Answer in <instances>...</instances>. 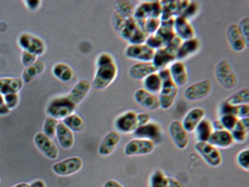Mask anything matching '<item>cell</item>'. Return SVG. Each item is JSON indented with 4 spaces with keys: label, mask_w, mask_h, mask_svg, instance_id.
<instances>
[{
    "label": "cell",
    "mask_w": 249,
    "mask_h": 187,
    "mask_svg": "<svg viewBox=\"0 0 249 187\" xmlns=\"http://www.w3.org/2000/svg\"><path fill=\"white\" fill-rule=\"evenodd\" d=\"M114 27L120 37L129 44H144L148 36L134 18H124L115 12Z\"/></svg>",
    "instance_id": "1"
},
{
    "label": "cell",
    "mask_w": 249,
    "mask_h": 187,
    "mask_svg": "<svg viewBox=\"0 0 249 187\" xmlns=\"http://www.w3.org/2000/svg\"><path fill=\"white\" fill-rule=\"evenodd\" d=\"M159 75L162 80V87L159 94V100L160 108L163 110H170L178 95V87L175 84L168 68L158 71Z\"/></svg>",
    "instance_id": "2"
},
{
    "label": "cell",
    "mask_w": 249,
    "mask_h": 187,
    "mask_svg": "<svg viewBox=\"0 0 249 187\" xmlns=\"http://www.w3.org/2000/svg\"><path fill=\"white\" fill-rule=\"evenodd\" d=\"M93 79V87L97 90H104L113 83L118 75L116 62L98 65Z\"/></svg>",
    "instance_id": "3"
},
{
    "label": "cell",
    "mask_w": 249,
    "mask_h": 187,
    "mask_svg": "<svg viewBox=\"0 0 249 187\" xmlns=\"http://www.w3.org/2000/svg\"><path fill=\"white\" fill-rule=\"evenodd\" d=\"M162 5L161 1H143L135 8L133 18L139 26L149 18H160L162 14Z\"/></svg>",
    "instance_id": "4"
},
{
    "label": "cell",
    "mask_w": 249,
    "mask_h": 187,
    "mask_svg": "<svg viewBox=\"0 0 249 187\" xmlns=\"http://www.w3.org/2000/svg\"><path fill=\"white\" fill-rule=\"evenodd\" d=\"M76 106L68 100L66 96L56 97L51 100L47 107V115L55 119H65L67 117L73 114Z\"/></svg>",
    "instance_id": "5"
},
{
    "label": "cell",
    "mask_w": 249,
    "mask_h": 187,
    "mask_svg": "<svg viewBox=\"0 0 249 187\" xmlns=\"http://www.w3.org/2000/svg\"><path fill=\"white\" fill-rule=\"evenodd\" d=\"M215 78L222 87L233 89L237 85V76L231 64L227 60H222L215 67Z\"/></svg>",
    "instance_id": "6"
},
{
    "label": "cell",
    "mask_w": 249,
    "mask_h": 187,
    "mask_svg": "<svg viewBox=\"0 0 249 187\" xmlns=\"http://www.w3.org/2000/svg\"><path fill=\"white\" fill-rule=\"evenodd\" d=\"M198 153L207 164L213 168H217L222 165L223 157L220 150L209 142H197L194 145Z\"/></svg>",
    "instance_id": "7"
},
{
    "label": "cell",
    "mask_w": 249,
    "mask_h": 187,
    "mask_svg": "<svg viewBox=\"0 0 249 187\" xmlns=\"http://www.w3.org/2000/svg\"><path fill=\"white\" fill-rule=\"evenodd\" d=\"M212 90V82L204 79L188 86L183 92V95L189 101H198L208 97Z\"/></svg>",
    "instance_id": "8"
},
{
    "label": "cell",
    "mask_w": 249,
    "mask_h": 187,
    "mask_svg": "<svg viewBox=\"0 0 249 187\" xmlns=\"http://www.w3.org/2000/svg\"><path fill=\"white\" fill-rule=\"evenodd\" d=\"M156 144L147 139H136L129 141L124 147V154L127 157L145 156L153 153Z\"/></svg>",
    "instance_id": "9"
},
{
    "label": "cell",
    "mask_w": 249,
    "mask_h": 187,
    "mask_svg": "<svg viewBox=\"0 0 249 187\" xmlns=\"http://www.w3.org/2000/svg\"><path fill=\"white\" fill-rule=\"evenodd\" d=\"M133 134L139 139L151 141L157 145L162 142L163 131L158 123L151 121L142 126L138 127Z\"/></svg>",
    "instance_id": "10"
},
{
    "label": "cell",
    "mask_w": 249,
    "mask_h": 187,
    "mask_svg": "<svg viewBox=\"0 0 249 187\" xmlns=\"http://www.w3.org/2000/svg\"><path fill=\"white\" fill-rule=\"evenodd\" d=\"M136 111L128 110L118 115L115 121V127L119 133H133L139 127Z\"/></svg>",
    "instance_id": "11"
},
{
    "label": "cell",
    "mask_w": 249,
    "mask_h": 187,
    "mask_svg": "<svg viewBox=\"0 0 249 187\" xmlns=\"http://www.w3.org/2000/svg\"><path fill=\"white\" fill-rule=\"evenodd\" d=\"M155 50L145 44H129L124 50V55L129 59L139 62H152Z\"/></svg>",
    "instance_id": "12"
},
{
    "label": "cell",
    "mask_w": 249,
    "mask_h": 187,
    "mask_svg": "<svg viewBox=\"0 0 249 187\" xmlns=\"http://www.w3.org/2000/svg\"><path fill=\"white\" fill-rule=\"evenodd\" d=\"M18 44L23 51L29 52L36 56L43 55L46 50L45 44L43 40L29 33L20 35L18 38Z\"/></svg>",
    "instance_id": "13"
},
{
    "label": "cell",
    "mask_w": 249,
    "mask_h": 187,
    "mask_svg": "<svg viewBox=\"0 0 249 187\" xmlns=\"http://www.w3.org/2000/svg\"><path fill=\"white\" fill-rule=\"evenodd\" d=\"M83 166V162L82 159L73 157L55 163L53 166L52 169L57 175L66 177L76 174L82 169Z\"/></svg>",
    "instance_id": "14"
},
{
    "label": "cell",
    "mask_w": 249,
    "mask_h": 187,
    "mask_svg": "<svg viewBox=\"0 0 249 187\" xmlns=\"http://www.w3.org/2000/svg\"><path fill=\"white\" fill-rule=\"evenodd\" d=\"M168 131L171 139L178 149L184 150L188 147L189 144V132L185 129L182 121L178 120L172 121L169 125Z\"/></svg>",
    "instance_id": "15"
},
{
    "label": "cell",
    "mask_w": 249,
    "mask_h": 187,
    "mask_svg": "<svg viewBox=\"0 0 249 187\" xmlns=\"http://www.w3.org/2000/svg\"><path fill=\"white\" fill-rule=\"evenodd\" d=\"M227 37L232 50L236 53H242L249 47V44L246 43L239 25L236 23L229 25L227 29Z\"/></svg>",
    "instance_id": "16"
},
{
    "label": "cell",
    "mask_w": 249,
    "mask_h": 187,
    "mask_svg": "<svg viewBox=\"0 0 249 187\" xmlns=\"http://www.w3.org/2000/svg\"><path fill=\"white\" fill-rule=\"evenodd\" d=\"M36 147L47 158L56 160L58 157V150L52 139L47 137L43 132L36 134L34 138Z\"/></svg>",
    "instance_id": "17"
},
{
    "label": "cell",
    "mask_w": 249,
    "mask_h": 187,
    "mask_svg": "<svg viewBox=\"0 0 249 187\" xmlns=\"http://www.w3.org/2000/svg\"><path fill=\"white\" fill-rule=\"evenodd\" d=\"M201 43L197 37L189 40H183L177 52V61H183L196 56L200 51Z\"/></svg>",
    "instance_id": "18"
},
{
    "label": "cell",
    "mask_w": 249,
    "mask_h": 187,
    "mask_svg": "<svg viewBox=\"0 0 249 187\" xmlns=\"http://www.w3.org/2000/svg\"><path fill=\"white\" fill-rule=\"evenodd\" d=\"M134 99L139 105L147 110L155 111L160 109V103L158 96L147 92L143 88L137 89L135 92Z\"/></svg>",
    "instance_id": "19"
},
{
    "label": "cell",
    "mask_w": 249,
    "mask_h": 187,
    "mask_svg": "<svg viewBox=\"0 0 249 187\" xmlns=\"http://www.w3.org/2000/svg\"><path fill=\"white\" fill-rule=\"evenodd\" d=\"M174 29L176 36L182 40H189L196 37V30L191 21L180 15L175 18Z\"/></svg>",
    "instance_id": "20"
},
{
    "label": "cell",
    "mask_w": 249,
    "mask_h": 187,
    "mask_svg": "<svg viewBox=\"0 0 249 187\" xmlns=\"http://www.w3.org/2000/svg\"><path fill=\"white\" fill-rule=\"evenodd\" d=\"M121 134L117 131H111L106 135L98 148L99 154L108 157L112 154L121 142Z\"/></svg>",
    "instance_id": "21"
},
{
    "label": "cell",
    "mask_w": 249,
    "mask_h": 187,
    "mask_svg": "<svg viewBox=\"0 0 249 187\" xmlns=\"http://www.w3.org/2000/svg\"><path fill=\"white\" fill-rule=\"evenodd\" d=\"M91 89V82L87 79H81L73 86L66 97L75 106H77L87 97Z\"/></svg>",
    "instance_id": "22"
},
{
    "label": "cell",
    "mask_w": 249,
    "mask_h": 187,
    "mask_svg": "<svg viewBox=\"0 0 249 187\" xmlns=\"http://www.w3.org/2000/svg\"><path fill=\"white\" fill-rule=\"evenodd\" d=\"M205 116L206 110L204 109L201 107H195L186 113L182 124L189 133L194 132L199 123L204 119Z\"/></svg>",
    "instance_id": "23"
},
{
    "label": "cell",
    "mask_w": 249,
    "mask_h": 187,
    "mask_svg": "<svg viewBox=\"0 0 249 187\" xmlns=\"http://www.w3.org/2000/svg\"><path fill=\"white\" fill-rule=\"evenodd\" d=\"M177 61L176 54L166 47L156 50L152 63L159 71L168 68L173 62Z\"/></svg>",
    "instance_id": "24"
},
{
    "label": "cell",
    "mask_w": 249,
    "mask_h": 187,
    "mask_svg": "<svg viewBox=\"0 0 249 187\" xmlns=\"http://www.w3.org/2000/svg\"><path fill=\"white\" fill-rule=\"evenodd\" d=\"M171 76L176 86L183 87L189 80L187 68L183 61H175L170 66L168 67Z\"/></svg>",
    "instance_id": "25"
},
{
    "label": "cell",
    "mask_w": 249,
    "mask_h": 187,
    "mask_svg": "<svg viewBox=\"0 0 249 187\" xmlns=\"http://www.w3.org/2000/svg\"><path fill=\"white\" fill-rule=\"evenodd\" d=\"M207 142L213 145L214 147L218 149H229L235 143L232 137L231 132L226 130L213 131Z\"/></svg>",
    "instance_id": "26"
},
{
    "label": "cell",
    "mask_w": 249,
    "mask_h": 187,
    "mask_svg": "<svg viewBox=\"0 0 249 187\" xmlns=\"http://www.w3.org/2000/svg\"><path fill=\"white\" fill-rule=\"evenodd\" d=\"M157 72L158 70L152 62H138L129 68V76L136 80H143L149 75Z\"/></svg>",
    "instance_id": "27"
},
{
    "label": "cell",
    "mask_w": 249,
    "mask_h": 187,
    "mask_svg": "<svg viewBox=\"0 0 249 187\" xmlns=\"http://www.w3.org/2000/svg\"><path fill=\"white\" fill-rule=\"evenodd\" d=\"M55 135L62 149L69 150L73 147L74 145V136H73V132L68 129L63 123H58Z\"/></svg>",
    "instance_id": "28"
},
{
    "label": "cell",
    "mask_w": 249,
    "mask_h": 187,
    "mask_svg": "<svg viewBox=\"0 0 249 187\" xmlns=\"http://www.w3.org/2000/svg\"><path fill=\"white\" fill-rule=\"evenodd\" d=\"M23 86V81L19 78L6 77L0 79V94L6 95L18 94Z\"/></svg>",
    "instance_id": "29"
},
{
    "label": "cell",
    "mask_w": 249,
    "mask_h": 187,
    "mask_svg": "<svg viewBox=\"0 0 249 187\" xmlns=\"http://www.w3.org/2000/svg\"><path fill=\"white\" fill-rule=\"evenodd\" d=\"M213 131L211 121L204 118L199 123L194 131L197 142H208Z\"/></svg>",
    "instance_id": "30"
},
{
    "label": "cell",
    "mask_w": 249,
    "mask_h": 187,
    "mask_svg": "<svg viewBox=\"0 0 249 187\" xmlns=\"http://www.w3.org/2000/svg\"><path fill=\"white\" fill-rule=\"evenodd\" d=\"M143 89L154 94H159L162 87V80L158 72L154 73L142 81Z\"/></svg>",
    "instance_id": "31"
},
{
    "label": "cell",
    "mask_w": 249,
    "mask_h": 187,
    "mask_svg": "<svg viewBox=\"0 0 249 187\" xmlns=\"http://www.w3.org/2000/svg\"><path fill=\"white\" fill-rule=\"evenodd\" d=\"M45 69V64L42 61H36L31 66L27 67L22 75L23 82L29 83L41 75Z\"/></svg>",
    "instance_id": "32"
},
{
    "label": "cell",
    "mask_w": 249,
    "mask_h": 187,
    "mask_svg": "<svg viewBox=\"0 0 249 187\" xmlns=\"http://www.w3.org/2000/svg\"><path fill=\"white\" fill-rule=\"evenodd\" d=\"M53 74L62 82H68L73 79L74 71L66 64L58 63L53 68Z\"/></svg>",
    "instance_id": "33"
},
{
    "label": "cell",
    "mask_w": 249,
    "mask_h": 187,
    "mask_svg": "<svg viewBox=\"0 0 249 187\" xmlns=\"http://www.w3.org/2000/svg\"><path fill=\"white\" fill-rule=\"evenodd\" d=\"M135 8L133 3L129 1H117L115 3V13L124 18H132L134 15Z\"/></svg>",
    "instance_id": "34"
},
{
    "label": "cell",
    "mask_w": 249,
    "mask_h": 187,
    "mask_svg": "<svg viewBox=\"0 0 249 187\" xmlns=\"http://www.w3.org/2000/svg\"><path fill=\"white\" fill-rule=\"evenodd\" d=\"M63 124L72 132H81L86 128L83 118L76 114H72L63 120Z\"/></svg>",
    "instance_id": "35"
},
{
    "label": "cell",
    "mask_w": 249,
    "mask_h": 187,
    "mask_svg": "<svg viewBox=\"0 0 249 187\" xmlns=\"http://www.w3.org/2000/svg\"><path fill=\"white\" fill-rule=\"evenodd\" d=\"M228 103L233 106L244 105L249 103V89H243L232 94L226 99Z\"/></svg>",
    "instance_id": "36"
},
{
    "label": "cell",
    "mask_w": 249,
    "mask_h": 187,
    "mask_svg": "<svg viewBox=\"0 0 249 187\" xmlns=\"http://www.w3.org/2000/svg\"><path fill=\"white\" fill-rule=\"evenodd\" d=\"M231 132L233 140L236 143H244L247 140L249 130L243 127V124L240 123V120H239V122L236 124L234 129Z\"/></svg>",
    "instance_id": "37"
},
{
    "label": "cell",
    "mask_w": 249,
    "mask_h": 187,
    "mask_svg": "<svg viewBox=\"0 0 249 187\" xmlns=\"http://www.w3.org/2000/svg\"><path fill=\"white\" fill-rule=\"evenodd\" d=\"M166 177L162 170L157 169L153 171L150 177V187H165Z\"/></svg>",
    "instance_id": "38"
},
{
    "label": "cell",
    "mask_w": 249,
    "mask_h": 187,
    "mask_svg": "<svg viewBox=\"0 0 249 187\" xmlns=\"http://www.w3.org/2000/svg\"><path fill=\"white\" fill-rule=\"evenodd\" d=\"M161 26V19L160 18H149L142 25V29L147 35L155 34Z\"/></svg>",
    "instance_id": "39"
},
{
    "label": "cell",
    "mask_w": 249,
    "mask_h": 187,
    "mask_svg": "<svg viewBox=\"0 0 249 187\" xmlns=\"http://www.w3.org/2000/svg\"><path fill=\"white\" fill-rule=\"evenodd\" d=\"M58 120L55 118L48 117L44 121V127H43V133L47 136V137L52 139L55 137V132H56L57 125H58Z\"/></svg>",
    "instance_id": "40"
},
{
    "label": "cell",
    "mask_w": 249,
    "mask_h": 187,
    "mask_svg": "<svg viewBox=\"0 0 249 187\" xmlns=\"http://www.w3.org/2000/svg\"><path fill=\"white\" fill-rule=\"evenodd\" d=\"M219 120L222 122L224 129L231 132L239 122L240 118L233 115H225L219 117Z\"/></svg>",
    "instance_id": "41"
},
{
    "label": "cell",
    "mask_w": 249,
    "mask_h": 187,
    "mask_svg": "<svg viewBox=\"0 0 249 187\" xmlns=\"http://www.w3.org/2000/svg\"><path fill=\"white\" fill-rule=\"evenodd\" d=\"M238 106H233L224 100L218 108V115L219 117L225 115H233L237 117Z\"/></svg>",
    "instance_id": "42"
},
{
    "label": "cell",
    "mask_w": 249,
    "mask_h": 187,
    "mask_svg": "<svg viewBox=\"0 0 249 187\" xmlns=\"http://www.w3.org/2000/svg\"><path fill=\"white\" fill-rule=\"evenodd\" d=\"M199 12V5L196 2H189V5L183 10L180 16L184 17L186 19L191 21L193 18H196Z\"/></svg>",
    "instance_id": "43"
},
{
    "label": "cell",
    "mask_w": 249,
    "mask_h": 187,
    "mask_svg": "<svg viewBox=\"0 0 249 187\" xmlns=\"http://www.w3.org/2000/svg\"><path fill=\"white\" fill-rule=\"evenodd\" d=\"M144 44L148 46L149 47H151L153 50H155V51L159 50V49L165 47V44H164L162 39L160 38V36H157L156 33L155 34L149 35Z\"/></svg>",
    "instance_id": "44"
},
{
    "label": "cell",
    "mask_w": 249,
    "mask_h": 187,
    "mask_svg": "<svg viewBox=\"0 0 249 187\" xmlns=\"http://www.w3.org/2000/svg\"><path fill=\"white\" fill-rule=\"evenodd\" d=\"M237 164L246 171L249 170V149H243L238 153L236 156Z\"/></svg>",
    "instance_id": "45"
},
{
    "label": "cell",
    "mask_w": 249,
    "mask_h": 187,
    "mask_svg": "<svg viewBox=\"0 0 249 187\" xmlns=\"http://www.w3.org/2000/svg\"><path fill=\"white\" fill-rule=\"evenodd\" d=\"M3 97L5 104L10 111L18 107L19 100L18 94H9L4 95Z\"/></svg>",
    "instance_id": "46"
},
{
    "label": "cell",
    "mask_w": 249,
    "mask_h": 187,
    "mask_svg": "<svg viewBox=\"0 0 249 187\" xmlns=\"http://www.w3.org/2000/svg\"><path fill=\"white\" fill-rule=\"evenodd\" d=\"M115 60L113 56L108 53H101L100 55L97 56L96 60V66L98 65H105V64L112 63L115 62Z\"/></svg>",
    "instance_id": "47"
},
{
    "label": "cell",
    "mask_w": 249,
    "mask_h": 187,
    "mask_svg": "<svg viewBox=\"0 0 249 187\" xmlns=\"http://www.w3.org/2000/svg\"><path fill=\"white\" fill-rule=\"evenodd\" d=\"M239 27L241 31L243 37L246 39V43L249 44V19L248 17L243 18L239 23Z\"/></svg>",
    "instance_id": "48"
},
{
    "label": "cell",
    "mask_w": 249,
    "mask_h": 187,
    "mask_svg": "<svg viewBox=\"0 0 249 187\" xmlns=\"http://www.w3.org/2000/svg\"><path fill=\"white\" fill-rule=\"evenodd\" d=\"M37 57L34 54H30L29 52L23 51L21 56L22 64L26 68L31 66L37 61Z\"/></svg>",
    "instance_id": "49"
},
{
    "label": "cell",
    "mask_w": 249,
    "mask_h": 187,
    "mask_svg": "<svg viewBox=\"0 0 249 187\" xmlns=\"http://www.w3.org/2000/svg\"><path fill=\"white\" fill-rule=\"evenodd\" d=\"M151 115H149L147 112H139L137 114L138 123H139V127L142 126L144 124L151 121Z\"/></svg>",
    "instance_id": "50"
},
{
    "label": "cell",
    "mask_w": 249,
    "mask_h": 187,
    "mask_svg": "<svg viewBox=\"0 0 249 187\" xmlns=\"http://www.w3.org/2000/svg\"><path fill=\"white\" fill-rule=\"evenodd\" d=\"M249 104H244V105L238 106L237 117L239 118H249Z\"/></svg>",
    "instance_id": "51"
},
{
    "label": "cell",
    "mask_w": 249,
    "mask_h": 187,
    "mask_svg": "<svg viewBox=\"0 0 249 187\" xmlns=\"http://www.w3.org/2000/svg\"><path fill=\"white\" fill-rule=\"evenodd\" d=\"M165 187H185V186L175 178L166 177Z\"/></svg>",
    "instance_id": "52"
},
{
    "label": "cell",
    "mask_w": 249,
    "mask_h": 187,
    "mask_svg": "<svg viewBox=\"0 0 249 187\" xmlns=\"http://www.w3.org/2000/svg\"><path fill=\"white\" fill-rule=\"evenodd\" d=\"M10 113V110L7 107L5 104V100H4V97L2 94H0V115L1 116H5V115H8Z\"/></svg>",
    "instance_id": "53"
},
{
    "label": "cell",
    "mask_w": 249,
    "mask_h": 187,
    "mask_svg": "<svg viewBox=\"0 0 249 187\" xmlns=\"http://www.w3.org/2000/svg\"><path fill=\"white\" fill-rule=\"evenodd\" d=\"M25 4H26V6L29 8V10H31V11H36L37 8L40 7L41 5V1H38V0H32V1H24Z\"/></svg>",
    "instance_id": "54"
},
{
    "label": "cell",
    "mask_w": 249,
    "mask_h": 187,
    "mask_svg": "<svg viewBox=\"0 0 249 187\" xmlns=\"http://www.w3.org/2000/svg\"><path fill=\"white\" fill-rule=\"evenodd\" d=\"M104 187H124L121 183L115 180H108L104 184Z\"/></svg>",
    "instance_id": "55"
},
{
    "label": "cell",
    "mask_w": 249,
    "mask_h": 187,
    "mask_svg": "<svg viewBox=\"0 0 249 187\" xmlns=\"http://www.w3.org/2000/svg\"><path fill=\"white\" fill-rule=\"evenodd\" d=\"M211 123H212L213 129L214 131L225 130L224 129L223 126H222V122H221L219 118H218V119L215 120V121H212Z\"/></svg>",
    "instance_id": "56"
},
{
    "label": "cell",
    "mask_w": 249,
    "mask_h": 187,
    "mask_svg": "<svg viewBox=\"0 0 249 187\" xmlns=\"http://www.w3.org/2000/svg\"><path fill=\"white\" fill-rule=\"evenodd\" d=\"M29 187H47L45 183L41 180H37V181H33Z\"/></svg>",
    "instance_id": "57"
},
{
    "label": "cell",
    "mask_w": 249,
    "mask_h": 187,
    "mask_svg": "<svg viewBox=\"0 0 249 187\" xmlns=\"http://www.w3.org/2000/svg\"><path fill=\"white\" fill-rule=\"evenodd\" d=\"M240 123L243 124V127L249 131V118H240Z\"/></svg>",
    "instance_id": "58"
},
{
    "label": "cell",
    "mask_w": 249,
    "mask_h": 187,
    "mask_svg": "<svg viewBox=\"0 0 249 187\" xmlns=\"http://www.w3.org/2000/svg\"><path fill=\"white\" fill-rule=\"evenodd\" d=\"M13 187H29V184L26 183H21V184H17Z\"/></svg>",
    "instance_id": "59"
}]
</instances>
